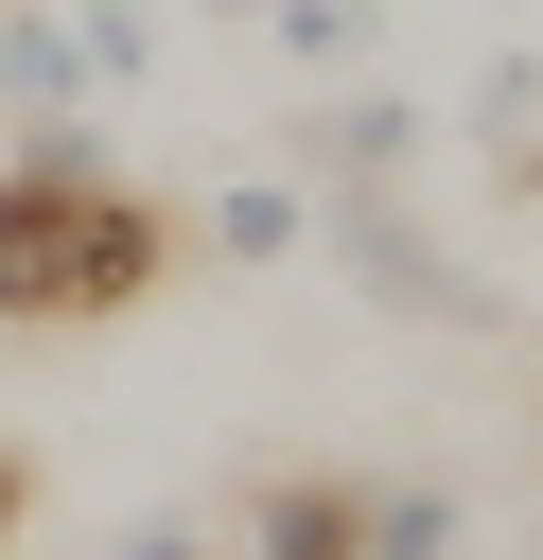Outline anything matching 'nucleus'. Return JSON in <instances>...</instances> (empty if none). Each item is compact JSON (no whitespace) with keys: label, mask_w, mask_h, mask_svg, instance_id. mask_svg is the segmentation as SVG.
<instances>
[{"label":"nucleus","mask_w":543,"mask_h":560,"mask_svg":"<svg viewBox=\"0 0 543 560\" xmlns=\"http://www.w3.org/2000/svg\"><path fill=\"white\" fill-rule=\"evenodd\" d=\"M368 560H455V490H368Z\"/></svg>","instance_id":"nucleus-5"},{"label":"nucleus","mask_w":543,"mask_h":560,"mask_svg":"<svg viewBox=\"0 0 543 560\" xmlns=\"http://www.w3.org/2000/svg\"><path fill=\"white\" fill-rule=\"evenodd\" d=\"M175 262V228L88 158V122H35V158L0 175V315H123L140 280Z\"/></svg>","instance_id":"nucleus-1"},{"label":"nucleus","mask_w":543,"mask_h":560,"mask_svg":"<svg viewBox=\"0 0 543 560\" xmlns=\"http://www.w3.org/2000/svg\"><path fill=\"white\" fill-rule=\"evenodd\" d=\"M0 542H18V455H0Z\"/></svg>","instance_id":"nucleus-8"},{"label":"nucleus","mask_w":543,"mask_h":560,"mask_svg":"<svg viewBox=\"0 0 543 560\" xmlns=\"http://www.w3.org/2000/svg\"><path fill=\"white\" fill-rule=\"evenodd\" d=\"M403 140H420V105H350V122H333V140H315V158H333V175H385V158H403Z\"/></svg>","instance_id":"nucleus-7"},{"label":"nucleus","mask_w":543,"mask_h":560,"mask_svg":"<svg viewBox=\"0 0 543 560\" xmlns=\"http://www.w3.org/2000/svg\"><path fill=\"white\" fill-rule=\"evenodd\" d=\"M210 245H228V262H280V245H298V192H263V175H245V192L210 210Z\"/></svg>","instance_id":"nucleus-6"},{"label":"nucleus","mask_w":543,"mask_h":560,"mask_svg":"<svg viewBox=\"0 0 543 560\" xmlns=\"http://www.w3.org/2000/svg\"><path fill=\"white\" fill-rule=\"evenodd\" d=\"M0 88L70 122V88H88V52H70V18H0Z\"/></svg>","instance_id":"nucleus-3"},{"label":"nucleus","mask_w":543,"mask_h":560,"mask_svg":"<svg viewBox=\"0 0 543 560\" xmlns=\"http://www.w3.org/2000/svg\"><path fill=\"white\" fill-rule=\"evenodd\" d=\"M263 18H280V52H298V70H350V52L385 35V0H263Z\"/></svg>","instance_id":"nucleus-4"},{"label":"nucleus","mask_w":543,"mask_h":560,"mask_svg":"<svg viewBox=\"0 0 543 560\" xmlns=\"http://www.w3.org/2000/svg\"><path fill=\"white\" fill-rule=\"evenodd\" d=\"M245 560H368V490H333V472L263 490V508H245Z\"/></svg>","instance_id":"nucleus-2"}]
</instances>
